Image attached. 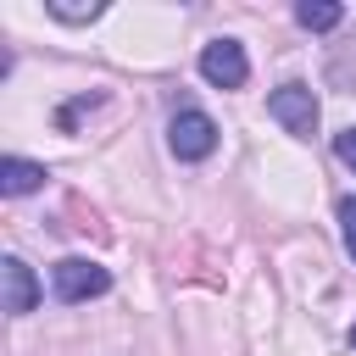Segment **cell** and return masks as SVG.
I'll return each instance as SVG.
<instances>
[{
	"mask_svg": "<svg viewBox=\"0 0 356 356\" xmlns=\"http://www.w3.org/2000/svg\"><path fill=\"white\" fill-rule=\"evenodd\" d=\"M267 111L284 122V134H295V139H312L317 134V95L306 89V83H278L273 95H267Z\"/></svg>",
	"mask_w": 356,
	"mask_h": 356,
	"instance_id": "3",
	"label": "cell"
},
{
	"mask_svg": "<svg viewBox=\"0 0 356 356\" xmlns=\"http://www.w3.org/2000/svg\"><path fill=\"white\" fill-rule=\"evenodd\" d=\"M339 234H345V250L356 256V195L339 200Z\"/></svg>",
	"mask_w": 356,
	"mask_h": 356,
	"instance_id": "9",
	"label": "cell"
},
{
	"mask_svg": "<svg viewBox=\"0 0 356 356\" xmlns=\"http://www.w3.org/2000/svg\"><path fill=\"white\" fill-rule=\"evenodd\" d=\"M295 22L312 28V33H328V28L345 22V6H334V0H300V6H295Z\"/></svg>",
	"mask_w": 356,
	"mask_h": 356,
	"instance_id": "7",
	"label": "cell"
},
{
	"mask_svg": "<svg viewBox=\"0 0 356 356\" xmlns=\"http://www.w3.org/2000/svg\"><path fill=\"white\" fill-rule=\"evenodd\" d=\"M0 284H6V312L11 317H28L39 306V278H33V267L22 256H6L0 261Z\"/></svg>",
	"mask_w": 356,
	"mask_h": 356,
	"instance_id": "5",
	"label": "cell"
},
{
	"mask_svg": "<svg viewBox=\"0 0 356 356\" xmlns=\"http://www.w3.org/2000/svg\"><path fill=\"white\" fill-rule=\"evenodd\" d=\"M334 156L356 172V128H339V134H334Z\"/></svg>",
	"mask_w": 356,
	"mask_h": 356,
	"instance_id": "10",
	"label": "cell"
},
{
	"mask_svg": "<svg viewBox=\"0 0 356 356\" xmlns=\"http://www.w3.org/2000/svg\"><path fill=\"white\" fill-rule=\"evenodd\" d=\"M44 11H50L56 22H95L106 6H100V0H95V6H83V0H44Z\"/></svg>",
	"mask_w": 356,
	"mask_h": 356,
	"instance_id": "8",
	"label": "cell"
},
{
	"mask_svg": "<svg viewBox=\"0 0 356 356\" xmlns=\"http://www.w3.org/2000/svg\"><path fill=\"white\" fill-rule=\"evenodd\" d=\"M350 345H356V323H350Z\"/></svg>",
	"mask_w": 356,
	"mask_h": 356,
	"instance_id": "11",
	"label": "cell"
},
{
	"mask_svg": "<svg viewBox=\"0 0 356 356\" xmlns=\"http://www.w3.org/2000/svg\"><path fill=\"white\" fill-rule=\"evenodd\" d=\"M50 289H56V300L78 306V300H95V295H106V289H111V273H106L100 261L67 256V261H56V267H50Z\"/></svg>",
	"mask_w": 356,
	"mask_h": 356,
	"instance_id": "2",
	"label": "cell"
},
{
	"mask_svg": "<svg viewBox=\"0 0 356 356\" xmlns=\"http://www.w3.org/2000/svg\"><path fill=\"white\" fill-rule=\"evenodd\" d=\"M0 189L6 195H33V189H44V167L28 161V156H6L0 161Z\"/></svg>",
	"mask_w": 356,
	"mask_h": 356,
	"instance_id": "6",
	"label": "cell"
},
{
	"mask_svg": "<svg viewBox=\"0 0 356 356\" xmlns=\"http://www.w3.org/2000/svg\"><path fill=\"white\" fill-rule=\"evenodd\" d=\"M167 145L178 161H206L217 150V122L200 111V106H178L172 122H167Z\"/></svg>",
	"mask_w": 356,
	"mask_h": 356,
	"instance_id": "1",
	"label": "cell"
},
{
	"mask_svg": "<svg viewBox=\"0 0 356 356\" xmlns=\"http://www.w3.org/2000/svg\"><path fill=\"white\" fill-rule=\"evenodd\" d=\"M200 78L217 83V89H245V78H250L245 44H239V39H211V44L200 50Z\"/></svg>",
	"mask_w": 356,
	"mask_h": 356,
	"instance_id": "4",
	"label": "cell"
}]
</instances>
